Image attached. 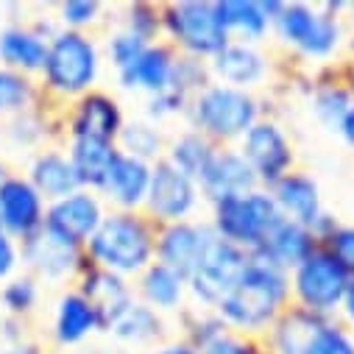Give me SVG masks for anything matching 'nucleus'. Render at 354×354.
I'll list each match as a JSON object with an SVG mask.
<instances>
[{
    "label": "nucleus",
    "mask_w": 354,
    "mask_h": 354,
    "mask_svg": "<svg viewBox=\"0 0 354 354\" xmlns=\"http://www.w3.org/2000/svg\"><path fill=\"white\" fill-rule=\"evenodd\" d=\"M95 329H98V315L81 293H67L59 299L56 318H53V335L62 346H75L84 337H90Z\"/></svg>",
    "instance_id": "nucleus-26"
},
{
    "label": "nucleus",
    "mask_w": 354,
    "mask_h": 354,
    "mask_svg": "<svg viewBox=\"0 0 354 354\" xmlns=\"http://www.w3.org/2000/svg\"><path fill=\"white\" fill-rule=\"evenodd\" d=\"M274 23L285 42L296 45L299 50L310 56H326L337 45V37H340V28L332 15H321L301 3L282 6Z\"/></svg>",
    "instance_id": "nucleus-10"
},
{
    "label": "nucleus",
    "mask_w": 354,
    "mask_h": 354,
    "mask_svg": "<svg viewBox=\"0 0 354 354\" xmlns=\"http://www.w3.org/2000/svg\"><path fill=\"white\" fill-rule=\"evenodd\" d=\"M343 137H346V142L348 145H354V106L346 112V118H343V123H340V129H337Z\"/></svg>",
    "instance_id": "nucleus-42"
},
{
    "label": "nucleus",
    "mask_w": 354,
    "mask_h": 354,
    "mask_svg": "<svg viewBox=\"0 0 354 354\" xmlns=\"http://www.w3.org/2000/svg\"><path fill=\"white\" fill-rule=\"evenodd\" d=\"M274 201L282 212V218L315 232L318 223L326 218L321 209V196L318 185L301 173H288L282 182L274 185Z\"/></svg>",
    "instance_id": "nucleus-17"
},
{
    "label": "nucleus",
    "mask_w": 354,
    "mask_h": 354,
    "mask_svg": "<svg viewBox=\"0 0 354 354\" xmlns=\"http://www.w3.org/2000/svg\"><path fill=\"white\" fill-rule=\"evenodd\" d=\"M173 73H176V62H173L170 50L148 45L134 64L120 70V81L129 90H148V93L159 95V93L173 90Z\"/></svg>",
    "instance_id": "nucleus-24"
},
{
    "label": "nucleus",
    "mask_w": 354,
    "mask_h": 354,
    "mask_svg": "<svg viewBox=\"0 0 354 354\" xmlns=\"http://www.w3.org/2000/svg\"><path fill=\"white\" fill-rule=\"evenodd\" d=\"M0 354H39V351H37V346L23 343V346H12V348H6V351H0Z\"/></svg>",
    "instance_id": "nucleus-45"
},
{
    "label": "nucleus",
    "mask_w": 354,
    "mask_h": 354,
    "mask_svg": "<svg viewBox=\"0 0 354 354\" xmlns=\"http://www.w3.org/2000/svg\"><path fill=\"white\" fill-rule=\"evenodd\" d=\"M218 17L226 28V34H240L248 42L259 39L271 26V15L265 3H245V0H226V3H215Z\"/></svg>",
    "instance_id": "nucleus-28"
},
{
    "label": "nucleus",
    "mask_w": 354,
    "mask_h": 354,
    "mask_svg": "<svg viewBox=\"0 0 354 354\" xmlns=\"http://www.w3.org/2000/svg\"><path fill=\"white\" fill-rule=\"evenodd\" d=\"M20 262V248L15 243V237H9L0 229V279H9Z\"/></svg>",
    "instance_id": "nucleus-41"
},
{
    "label": "nucleus",
    "mask_w": 354,
    "mask_h": 354,
    "mask_svg": "<svg viewBox=\"0 0 354 354\" xmlns=\"http://www.w3.org/2000/svg\"><path fill=\"white\" fill-rule=\"evenodd\" d=\"M81 296L93 304L101 329H112L134 304L129 285L118 274H109L104 268H98V271H93L90 277H86V282L81 288Z\"/></svg>",
    "instance_id": "nucleus-19"
},
{
    "label": "nucleus",
    "mask_w": 354,
    "mask_h": 354,
    "mask_svg": "<svg viewBox=\"0 0 354 354\" xmlns=\"http://www.w3.org/2000/svg\"><path fill=\"white\" fill-rule=\"evenodd\" d=\"M118 156L115 142H98V140H73L70 145V162L78 173V182L81 187L90 185L95 190H101L106 173L112 167Z\"/></svg>",
    "instance_id": "nucleus-27"
},
{
    "label": "nucleus",
    "mask_w": 354,
    "mask_h": 354,
    "mask_svg": "<svg viewBox=\"0 0 354 354\" xmlns=\"http://www.w3.org/2000/svg\"><path fill=\"white\" fill-rule=\"evenodd\" d=\"M193 120L196 126L221 140L245 137V131L257 123V104L245 90H234L226 84L204 86L193 101Z\"/></svg>",
    "instance_id": "nucleus-5"
},
{
    "label": "nucleus",
    "mask_w": 354,
    "mask_h": 354,
    "mask_svg": "<svg viewBox=\"0 0 354 354\" xmlns=\"http://www.w3.org/2000/svg\"><path fill=\"white\" fill-rule=\"evenodd\" d=\"M196 201H198V187L190 176H185L179 167H173L167 159L151 167V185H148L145 204L159 221L182 223V218L193 212Z\"/></svg>",
    "instance_id": "nucleus-12"
},
{
    "label": "nucleus",
    "mask_w": 354,
    "mask_h": 354,
    "mask_svg": "<svg viewBox=\"0 0 354 354\" xmlns=\"http://www.w3.org/2000/svg\"><path fill=\"white\" fill-rule=\"evenodd\" d=\"M118 140L123 145V153H129L134 159H142V162H148L151 156H156L159 148H162V137L156 134V129H151L145 123H129V126H123V131H120Z\"/></svg>",
    "instance_id": "nucleus-33"
},
{
    "label": "nucleus",
    "mask_w": 354,
    "mask_h": 354,
    "mask_svg": "<svg viewBox=\"0 0 354 354\" xmlns=\"http://www.w3.org/2000/svg\"><path fill=\"white\" fill-rule=\"evenodd\" d=\"M112 332L120 337V340H129V343H145L151 337L159 335V318H156V310H151L148 304H131V310L112 326Z\"/></svg>",
    "instance_id": "nucleus-32"
},
{
    "label": "nucleus",
    "mask_w": 354,
    "mask_h": 354,
    "mask_svg": "<svg viewBox=\"0 0 354 354\" xmlns=\"http://www.w3.org/2000/svg\"><path fill=\"white\" fill-rule=\"evenodd\" d=\"M101 223H104L101 201L86 190H78L62 201H53L45 209V229H50L56 237L67 240L75 248L90 243Z\"/></svg>",
    "instance_id": "nucleus-13"
},
{
    "label": "nucleus",
    "mask_w": 354,
    "mask_h": 354,
    "mask_svg": "<svg viewBox=\"0 0 354 354\" xmlns=\"http://www.w3.org/2000/svg\"><path fill=\"white\" fill-rule=\"evenodd\" d=\"M348 282L351 277L326 248H315L293 268V293L310 315H326L337 310L346 299Z\"/></svg>",
    "instance_id": "nucleus-6"
},
{
    "label": "nucleus",
    "mask_w": 354,
    "mask_h": 354,
    "mask_svg": "<svg viewBox=\"0 0 354 354\" xmlns=\"http://www.w3.org/2000/svg\"><path fill=\"white\" fill-rule=\"evenodd\" d=\"M90 254L109 274H137L148 268L153 257V234L140 218L118 212L104 218L90 240Z\"/></svg>",
    "instance_id": "nucleus-2"
},
{
    "label": "nucleus",
    "mask_w": 354,
    "mask_h": 354,
    "mask_svg": "<svg viewBox=\"0 0 354 354\" xmlns=\"http://www.w3.org/2000/svg\"><path fill=\"white\" fill-rule=\"evenodd\" d=\"M48 42L50 39H45L39 28L9 26L0 31V62H3L6 70L23 75L42 73L48 59Z\"/></svg>",
    "instance_id": "nucleus-22"
},
{
    "label": "nucleus",
    "mask_w": 354,
    "mask_h": 354,
    "mask_svg": "<svg viewBox=\"0 0 354 354\" xmlns=\"http://www.w3.org/2000/svg\"><path fill=\"white\" fill-rule=\"evenodd\" d=\"M145 48H148V42H145L142 37H137L134 31H123V34H118L115 39H109V56H112L118 73L126 70L129 64H134V62L142 56Z\"/></svg>",
    "instance_id": "nucleus-36"
},
{
    "label": "nucleus",
    "mask_w": 354,
    "mask_h": 354,
    "mask_svg": "<svg viewBox=\"0 0 354 354\" xmlns=\"http://www.w3.org/2000/svg\"><path fill=\"white\" fill-rule=\"evenodd\" d=\"M288 288V274L282 268L251 254L245 271L218 304L221 318L237 329H262L285 304Z\"/></svg>",
    "instance_id": "nucleus-1"
},
{
    "label": "nucleus",
    "mask_w": 354,
    "mask_h": 354,
    "mask_svg": "<svg viewBox=\"0 0 354 354\" xmlns=\"http://www.w3.org/2000/svg\"><path fill=\"white\" fill-rule=\"evenodd\" d=\"M198 354H251V348L243 340L221 332V335L209 337L207 343H201V351Z\"/></svg>",
    "instance_id": "nucleus-40"
},
{
    "label": "nucleus",
    "mask_w": 354,
    "mask_h": 354,
    "mask_svg": "<svg viewBox=\"0 0 354 354\" xmlns=\"http://www.w3.org/2000/svg\"><path fill=\"white\" fill-rule=\"evenodd\" d=\"M73 140H98V142H115L123 131V115L120 106L101 93L84 95L73 115Z\"/></svg>",
    "instance_id": "nucleus-16"
},
{
    "label": "nucleus",
    "mask_w": 354,
    "mask_h": 354,
    "mask_svg": "<svg viewBox=\"0 0 354 354\" xmlns=\"http://www.w3.org/2000/svg\"><path fill=\"white\" fill-rule=\"evenodd\" d=\"M212 237V229L209 226H193V223H170L159 243H156V254H159V262L167 265L170 271H176L179 277L190 279V274L198 268V259L207 248Z\"/></svg>",
    "instance_id": "nucleus-14"
},
{
    "label": "nucleus",
    "mask_w": 354,
    "mask_h": 354,
    "mask_svg": "<svg viewBox=\"0 0 354 354\" xmlns=\"http://www.w3.org/2000/svg\"><path fill=\"white\" fill-rule=\"evenodd\" d=\"M348 109H351V104H348L346 93H340V90H326V93H321L318 101H315L318 118H321L326 126H332V129H340V123H343V118H346Z\"/></svg>",
    "instance_id": "nucleus-37"
},
{
    "label": "nucleus",
    "mask_w": 354,
    "mask_h": 354,
    "mask_svg": "<svg viewBox=\"0 0 354 354\" xmlns=\"http://www.w3.org/2000/svg\"><path fill=\"white\" fill-rule=\"evenodd\" d=\"M167 31L193 56H218L229 45V34L215 3H179L167 9Z\"/></svg>",
    "instance_id": "nucleus-8"
},
{
    "label": "nucleus",
    "mask_w": 354,
    "mask_h": 354,
    "mask_svg": "<svg viewBox=\"0 0 354 354\" xmlns=\"http://www.w3.org/2000/svg\"><path fill=\"white\" fill-rule=\"evenodd\" d=\"M98 3L95 0H70V3H62V23L70 26V31H78L81 26L93 23L95 15H98Z\"/></svg>",
    "instance_id": "nucleus-39"
},
{
    "label": "nucleus",
    "mask_w": 354,
    "mask_h": 354,
    "mask_svg": "<svg viewBox=\"0 0 354 354\" xmlns=\"http://www.w3.org/2000/svg\"><path fill=\"white\" fill-rule=\"evenodd\" d=\"M28 182L37 187V193L45 198V201H62L73 193L81 190V182H78V173L70 162V156L64 153H56V151H45L39 153L34 162H31V176Z\"/></svg>",
    "instance_id": "nucleus-23"
},
{
    "label": "nucleus",
    "mask_w": 354,
    "mask_h": 354,
    "mask_svg": "<svg viewBox=\"0 0 354 354\" xmlns=\"http://www.w3.org/2000/svg\"><path fill=\"white\" fill-rule=\"evenodd\" d=\"M159 354H198L193 346H187V343H170V346H165Z\"/></svg>",
    "instance_id": "nucleus-43"
},
{
    "label": "nucleus",
    "mask_w": 354,
    "mask_h": 354,
    "mask_svg": "<svg viewBox=\"0 0 354 354\" xmlns=\"http://www.w3.org/2000/svg\"><path fill=\"white\" fill-rule=\"evenodd\" d=\"M98 48L81 31H56L48 42L45 59V84L59 95H81L98 78Z\"/></svg>",
    "instance_id": "nucleus-4"
},
{
    "label": "nucleus",
    "mask_w": 354,
    "mask_h": 354,
    "mask_svg": "<svg viewBox=\"0 0 354 354\" xmlns=\"http://www.w3.org/2000/svg\"><path fill=\"white\" fill-rule=\"evenodd\" d=\"M148 185H151V167L142 159H134L123 151H118L106 179L101 185V193H106L118 207L134 209L148 198Z\"/></svg>",
    "instance_id": "nucleus-20"
},
{
    "label": "nucleus",
    "mask_w": 354,
    "mask_h": 354,
    "mask_svg": "<svg viewBox=\"0 0 354 354\" xmlns=\"http://www.w3.org/2000/svg\"><path fill=\"white\" fill-rule=\"evenodd\" d=\"M343 307H346V315H348V321L354 324V277H351V282H348V290H346Z\"/></svg>",
    "instance_id": "nucleus-44"
},
{
    "label": "nucleus",
    "mask_w": 354,
    "mask_h": 354,
    "mask_svg": "<svg viewBox=\"0 0 354 354\" xmlns=\"http://www.w3.org/2000/svg\"><path fill=\"white\" fill-rule=\"evenodd\" d=\"M326 251L343 265L346 274L354 277V229H332L326 237Z\"/></svg>",
    "instance_id": "nucleus-38"
},
{
    "label": "nucleus",
    "mask_w": 354,
    "mask_h": 354,
    "mask_svg": "<svg viewBox=\"0 0 354 354\" xmlns=\"http://www.w3.org/2000/svg\"><path fill=\"white\" fill-rule=\"evenodd\" d=\"M212 73L223 78L226 86L245 90L265 75V59L251 45H226L218 56H212Z\"/></svg>",
    "instance_id": "nucleus-25"
},
{
    "label": "nucleus",
    "mask_w": 354,
    "mask_h": 354,
    "mask_svg": "<svg viewBox=\"0 0 354 354\" xmlns=\"http://www.w3.org/2000/svg\"><path fill=\"white\" fill-rule=\"evenodd\" d=\"M37 98V86L28 75L0 67V115H23Z\"/></svg>",
    "instance_id": "nucleus-31"
},
{
    "label": "nucleus",
    "mask_w": 354,
    "mask_h": 354,
    "mask_svg": "<svg viewBox=\"0 0 354 354\" xmlns=\"http://www.w3.org/2000/svg\"><path fill=\"white\" fill-rule=\"evenodd\" d=\"M23 259L48 279H62L78 265V248L56 237L50 229H39L34 237L23 240Z\"/></svg>",
    "instance_id": "nucleus-21"
},
{
    "label": "nucleus",
    "mask_w": 354,
    "mask_h": 354,
    "mask_svg": "<svg viewBox=\"0 0 354 354\" xmlns=\"http://www.w3.org/2000/svg\"><path fill=\"white\" fill-rule=\"evenodd\" d=\"M301 354H354V343L343 329L318 321L315 329L310 332Z\"/></svg>",
    "instance_id": "nucleus-34"
},
{
    "label": "nucleus",
    "mask_w": 354,
    "mask_h": 354,
    "mask_svg": "<svg viewBox=\"0 0 354 354\" xmlns=\"http://www.w3.org/2000/svg\"><path fill=\"white\" fill-rule=\"evenodd\" d=\"M212 156H215V148L204 134H185L182 140L173 142L167 162L173 167H179L185 176H190L193 182H198L207 170V165L212 162Z\"/></svg>",
    "instance_id": "nucleus-30"
},
{
    "label": "nucleus",
    "mask_w": 354,
    "mask_h": 354,
    "mask_svg": "<svg viewBox=\"0 0 354 354\" xmlns=\"http://www.w3.org/2000/svg\"><path fill=\"white\" fill-rule=\"evenodd\" d=\"M315 234L288 218H282L274 232L265 237V243L254 251V257L265 259V262H271L277 265V268L288 271V268H296V265H301L313 251H315Z\"/></svg>",
    "instance_id": "nucleus-18"
},
{
    "label": "nucleus",
    "mask_w": 354,
    "mask_h": 354,
    "mask_svg": "<svg viewBox=\"0 0 354 354\" xmlns=\"http://www.w3.org/2000/svg\"><path fill=\"white\" fill-rule=\"evenodd\" d=\"M0 301H3V307L12 313V315H23L34 307L37 301V285L31 277H23V279H12L3 293H0Z\"/></svg>",
    "instance_id": "nucleus-35"
},
{
    "label": "nucleus",
    "mask_w": 354,
    "mask_h": 354,
    "mask_svg": "<svg viewBox=\"0 0 354 354\" xmlns=\"http://www.w3.org/2000/svg\"><path fill=\"white\" fill-rule=\"evenodd\" d=\"M6 179V170H3V165H0V182H3Z\"/></svg>",
    "instance_id": "nucleus-46"
},
{
    "label": "nucleus",
    "mask_w": 354,
    "mask_h": 354,
    "mask_svg": "<svg viewBox=\"0 0 354 354\" xmlns=\"http://www.w3.org/2000/svg\"><path fill=\"white\" fill-rule=\"evenodd\" d=\"M279 221H282V212H279L274 196L262 193V190H251L243 196L215 201V226L212 229L226 243L254 254Z\"/></svg>",
    "instance_id": "nucleus-3"
},
{
    "label": "nucleus",
    "mask_w": 354,
    "mask_h": 354,
    "mask_svg": "<svg viewBox=\"0 0 354 354\" xmlns=\"http://www.w3.org/2000/svg\"><path fill=\"white\" fill-rule=\"evenodd\" d=\"M185 277L170 271L162 262L148 265L142 277V299L151 310H176L185 296Z\"/></svg>",
    "instance_id": "nucleus-29"
},
{
    "label": "nucleus",
    "mask_w": 354,
    "mask_h": 354,
    "mask_svg": "<svg viewBox=\"0 0 354 354\" xmlns=\"http://www.w3.org/2000/svg\"><path fill=\"white\" fill-rule=\"evenodd\" d=\"M248 259H251L248 251L226 243L212 229V237H209V243H207V248H204V254L198 259V268L190 274L187 282H190L193 293L201 301L218 307L223 301V296L234 288V282L240 279V274L245 271Z\"/></svg>",
    "instance_id": "nucleus-7"
},
{
    "label": "nucleus",
    "mask_w": 354,
    "mask_h": 354,
    "mask_svg": "<svg viewBox=\"0 0 354 354\" xmlns=\"http://www.w3.org/2000/svg\"><path fill=\"white\" fill-rule=\"evenodd\" d=\"M198 182L212 201H223L257 190V176L240 151H215L212 162L207 165Z\"/></svg>",
    "instance_id": "nucleus-15"
},
{
    "label": "nucleus",
    "mask_w": 354,
    "mask_h": 354,
    "mask_svg": "<svg viewBox=\"0 0 354 354\" xmlns=\"http://www.w3.org/2000/svg\"><path fill=\"white\" fill-rule=\"evenodd\" d=\"M45 226V198L23 176L0 182V229L15 240H28Z\"/></svg>",
    "instance_id": "nucleus-9"
},
{
    "label": "nucleus",
    "mask_w": 354,
    "mask_h": 354,
    "mask_svg": "<svg viewBox=\"0 0 354 354\" xmlns=\"http://www.w3.org/2000/svg\"><path fill=\"white\" fill-rule=\"evenodd\" d=\"M240 153L251 165L257 182H265V185L282 182L293 162L290 142L282 134V129L274 123H254L243 137Z\"/></svg>",
    "instance_id": "nucleus-11"
}]
</instances>
